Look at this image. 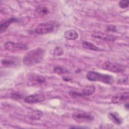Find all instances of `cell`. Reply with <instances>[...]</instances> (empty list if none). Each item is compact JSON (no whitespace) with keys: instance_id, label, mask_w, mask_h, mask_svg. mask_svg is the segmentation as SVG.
Listing matches in <instances>:
<instances>
[{"instance_id":"cell-1","label":"cell","mask_w":129,"mask_h":129,"mask_svg":"<svg viewBox=\"0 0 129 129\" xmlns=\"http://www.w3.org/2000/svg\"><path fill=\"white\" fill-rule=\"evenodd\" d=\"M45 55V50L42 48H37L29 51L24 56L23 61L26 66H32L39 63Z\"/></svg>"},{"instance_id":"cell-25","label":"cell","mask_w":129,"mask_h":129,"mask_svg":"<svg viewBox=\"0 0 129 129\" xmlns=\"http://www.w3.org/2000/svg\"><path fill=\"white\" fill-rule=\"evenodd\" d=\"M124 107L127 109H128V103H126V104H125V106H124Z\"/></svg>"},{"instance_id":"cell-10","label":"cell","mask_w":129,"mask_h":129,"mask_svg":"<svg viewBox=\"0 0 129 129\" xmlns=\"http://www.w3.org/2000/svg\"><path fill=\"white\" fill-rule=\"evenodd\" d=\"M49 12V9L47 6L44 5L39 6L36 9L35 15L37 17H43L47 15Z\"/></svg>"},{"instance_id":"cell-23","label":"cell","mask_w":129,"mask_h":129,"mask_svg":"<svg viewBox=\"0 0 129 129\" xmlns=\"http://www.w3.org/2000/svg\"><path fill=\"white\" fill-rule=\"evenodd\" d=\"M118 81L120 83H125L126 82L127 83L128 82V77H126V78H125V77H123L121 79H120Z\"/></svg>"},{"instance_id":"cell-5","label":"cell","mask_w":129,"mask_h":129,"mask_svg":"<svg viewBox=\"0 0 129 129\" xmlns=\"http://www.w3.org/2000/svg\"><path fill=\"white\" fill-rule=\"evenodd\" d=\"M54 26L51 22H44L39 24L35 28V32L38 34H45L52 32Z\"/></svg>"},{"instance_id":"cell-3","label":"cell","mask_w":129,"mask_h":129,"mask_svg":"<svg viewBox=\"0 0 129 129\" xmlns=\"http://www.w3.org/2000/svg\"><path fill=\"white\" fill-rule=\"evenodd\" d=\"M102 69L115 73H123L125 70V67L123 65L110 61H106L103 63L102 66Z\"/></svg>"},{"instance_id":"cell-16","label":"cell","mask_w":129,"mask_h":129,"mask_svg":"<svg viewBox=\"0 0 129 129\" xmlns=\"http://www.w3.org/2000/svg\"><path fill=\"white\" fill-rule=\"evenodd\" d=\"M42 116V112L39 110H33L30 115V118L33 120H38Z\"/></svg>"},{"instance_id":"cell-20","label":"cell","mask_w":129,"mask_h":129,"mask_svg":"<svg viewBox=\"0 0 129 129\" xmlns=\"http://www.w3.org/2000/svg\"><path fill=\"white\" fill-rule=\"evenodd\" d=\"M63 50L60 47H56L55 48L53 51V55L54 56H61L63 54Z\"/></svg>"},{"instance_id":"cell-9","label":"cell","mask_w":129,"mask_h":129,"mask_svg":"<svg viewBox=\"0 0 129 129\" xmlns=\"http://www.w3.org/2000/svg\"><path fill=\"white\" fill-rule=\"evenodd\" d=\"M92 36L95 38L109 41H114L116 38V37L113 35L104 33L101 32H95L92 33Z\"/></svg>"},{"instance_id":"cell-24","label":"cell","mask_w":129,"mask_h":129,"mask_svg":"<svg viewBox=\"0 0 129 129\" xmlns=\"http://www.w3.org/2000/svg\"><path fill=\"white\" fill-rule=\"evenodd\" d=\"M107 31H115V28L114 26H109L107 27Z\"/></svg>"},{"instance_id":"cell-8","label":"cell","mask_w":129,"mask_h":129,"mask_svg":"<svg viewBox=\"0 0 129 129\" xmlns=\"http://www.w3.org/2000/svg\"><path fill=\"white\" fill-rule=\"evenodd\" d=\"M128 98L129 94L128 92L118 93L112 96L111 101L114 104H121L128 100Z\"/></svg>"},{"instance_id":"cell-4","label":"cell","mask_w":129,"mask_h":129,"mask_svg":"<svg viewBox=\"0 0 129 129\" xmlns=\"http://www.w3.org/2000/svg\"><path fill=\"white\" fill-rule=\"evenodd\" d=\"M72 116L76 121L79 123L89 122L94 120V117L91 114L82 111L74 112Z\"/></svg>"},{"instance_id":"cell-6","label":"cell","mask_w":129,"mask_h":129,"mask_svg":"<svg viewBox=\"0 0 129 129\" xmlns=\"http://www.w3.org/2000/svg\"><path fill=\"white\" fill-rule=\"evenodd\" d=\"M4 47L6 49L12 51V52H16L19 51H22L26 50L27 49V46L26 44L15 43L13 42L8 41L5 43Z\"/></svg>"},{"instance_id":"cell-11","label":"cell","mask_w":129,"mask_h":129,"mask_svg":"<svg viewBox=\"0 0 129 129\" xmlns=\"http://www.w3.org/2000/svg\"><path fill=\"white\" fill-rule=\"evenodd\" d=\"M16 21V19L14 18H10L9 19H6V20H4L3 21H1V26H0V32L1 33H3L4 32H5L8 27L12 24L14 22Z\"/></svg>"},{"instance_id":"cell-17","label":"cell","mask_w":129,"mask_h":129,"mask_svg":"<svg viewBox=\"0 0 129 129\" xmlns=\"http://www.w3.org/2000/svg\"><path fill=\"white\" fill-rule=\"evenodd\" d=\"M1 64L5 67H9L13 66L15 64V61L11 59L5 58L1 60Z\"/></svg>"},{"instance_id":"cell-19","label":"cell","mask_w":129,"mask_h":129,"mask_svg":"<svg viewBox=\"0 0 129 129\" xmlns=\"http://www.w3.org/2000/svg\"><path fill=\"white\" fill-rule=\"evenodd\" d=\"M33 81L38 84H42L45 82V79L41 76H36L33 78Z\"/></svg>"},{"instance_id":"cell-12","label":"cell","mask_w":129,"mask_h":129,"mask_svg":"<svg viewBox=\"0 0 129 129\" xmlns=\"http://www.w3.org/2000/svg\"><path fill=\"white\" fill-rule=\"evenodd\" d=\"M64 36L68 40H75L78 37L79 35L76 30L70 29L64 32Z\"/></svg>"},{"instance_id":"cell-14","label":"cell","mask_w":129,"mask_h":129,"mask_svg":"<svg viewBox=\"0 0 129 129\" xmlns=\"http://www.w3.org/2000/svg\"><path fill=\"white\" fill-rule=\"evenodd\" d=\"M109 118L115 123L117 124H120L122 122V120L119 115L117 113V112H110L108 114Z\"/></svg>"},{"instance_id":"cell-2","label":"cell","mask_w":129,"mask_h":129,"mask_svg":"<svg viewBox=\"0 0 129 129\" xmlns=\"http://www.w3.org/2000/svg\"><path fill=\"white\" fill-rule=\"evenodd\" d=\"M86 77L90 81L100 82L107 84H111L114 81L112 76L100 74L95 71H89L86 75Z\"/></svg>"},{"instance_id":"cell-15","label":"cell","mask_w":129,"mask_h":129,"mask_svg":"<svg viewBox=\"0 0 129 129\" xmlns=\"http://www.w3.org/2000/svg\"><path fill=\"white\" fill-rule=\"evenodd\" d=\"M82 46L83 47H84L86 49L94 50V51H101L102 50L101 48L98 47L96 45H95L94 44L87 41H83L82 42Z\"/></svg>"},{"instance_id":"cell-7","label":"cell","mask_w":129,"mask_h":129,"mask_svg":"<svg viewBox=\"0 0 129 129\" xmlns=\"http://www.w3.org/2000/svg\"><path fill=\"white\" fill-rule=\"evenodd\" d=\"M45 96L43 94H34L26 97L24 99V101L29 104L37 103L42 102L45 100Z\"/></svg>"},{"instance_id":"cell-22","label":"cell","mask_w":129,"mask_h":129,"mask_svg":"<svg viewBox=\"0 0 129 129\" xmlns=\"http://www.w3.org/2000/svg\"><path fill=\"white\" fill-rule=\"evenodd\" d=\"M12 96L13 98L15 99H19V98H21V95L18 93V92H15V93H13L12 94Z\"/></svg>"},{"instance_id":"cell-18","label":"cell","mask_w":129,"mask_h":129,"mask_svg":"<svg viewBox=\"0 0 129 129\" xmlns=\"http://www.w3.org/2000/svg\"><path fill=\"white\" fill-rule=\"evenodd\" d=\"M53 71L55 73L57 74L58 75L64 74V73L68 72V71L65 68H63L59 66H56L54 67L53 69Z\"/></svg>"},{"instance_id":"cell-13","label":"cell","mask_w":129,"mask_h":129,"mask_svg":"<svg viewBox=\"0 0 129 129\" xmlns=\"http://www.w3.org/2000/svg\"><path fill=\"white\" fill-rule=\"evenodd\" d=\"M95 91V88L93 85H89L86 86L81 91H80L81 95L83 96H87L92 95Z\"/></svg>"},{"instance_id":"cell-21","label":"cell","mask_w":129,"mask_h":129,"mask_svg":"<svg viewBox=\"0 0 129 129\" xmlns=\"http://www.w3.org/2000/svg\"><path fill=\"white\" fill-rule=\"evenodd\" d=\"M119 6L122 9H125L128 6V1L127 0L121 1L119 3Z\"/></svg>"}]
</instances>
